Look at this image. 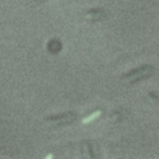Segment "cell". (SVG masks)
Masks as SVG:
<instances>
[{"label": "cell", "mask_w": 159, "mask_h": 159, "mask_svg": "<svg viewBox=\"0 0 159 159\" xmlns=\"http://www.w3.org/2000/svg\"><path fill=\"white\" fill-rule=\"evenodd\" d=\"M154 68L153 66L150 65H143V66H139L134 70H130L128 71L127 73H124L122 76V78L124 81H128V82H135V81H139V80H143L148 76H150L153 73Z\"/></svg>", "instance_id": "6da1fadb"}, {"label": "cell", "mask_w": 159, "mask_h": 159, "mask_svg": "<svg viewBox=\"0 0 159 159\" xmlns=\"http://www.w3.org/2000/svg\"><path fill=\"white\" fill-rule=\"evenodd\" d=\"M76 118V113L73 112H66V113H61V114H53V116H48L45 118L46 122H53L55 124H66L72 122Z\"/></svg>", "instance_id": "7a4b0ae2"}, {"label": "cell", "mask_w": 159, "mask_h": 159, "mask_svg": "<svg viewBox=\"0 0 159 159\" xmlns=\"http://www.w3.org/2000/svg\"><path fill=\"white\" fill-rule=\"evenodd\" d=\"M106 15L104 9L102 7H96V9H89L84 12V17L87 20H101Z\"/></svg>", "instance_id": "3957f363"}, {"label": "cell", "mask_w": 159, "mask_h": 159, "mask_svg": "<svg viewBox=\"0 0 159 159\" xmlns=\"http://www.w3.org/2000/svg\"><path fill=\"white\" fill-rule=\"evenodd\" d=\"M102 114V111H96V112H93V113H91L89 116H87L86 118H83L82 119V123H89V122H92V120H94V119H97L99 116Z\"/></svg>", "instance_id": "277c9868"}, {"label": "cell", "mask_w": 159, "mask_h": 159, "mask_svg": "<svg viewBox=\"0 0 159 159\" xmlns=\"http://www.w3.org/2000/svg\"><path fill=\"white\" fill-rule=\"evenodd\" d=\"M52 157H53V155H52V154H48V155H47V157H46V158H47V159H50V158H52Z\"/></svg>", "instance_id": "5b68a950"}]
</instances>
